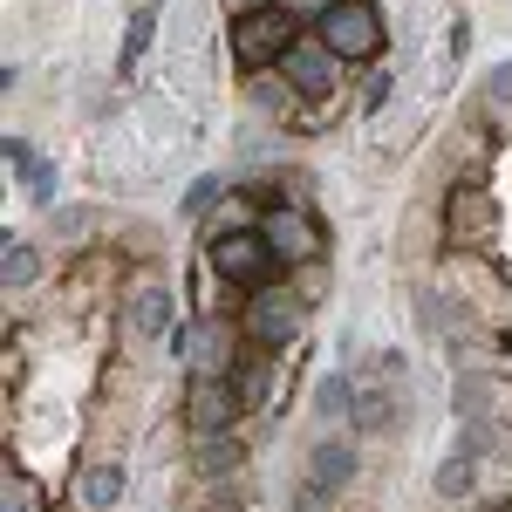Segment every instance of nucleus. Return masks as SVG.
<instances>
[{
    "label": "nucleus",
    "mask_w": 512,
    "mask_h": 512,
    "mask_svg": "<svg viewBox=\"0 0 512 512\" xmlns=\"http://www.w3.org/2000/svg\"><path fill=\"white\" fill-rule=\"evenodd\" d=\"M260 233H267V246L280 253V267H301V260H315V246H321V233L308 226V212H294V205H267Z\"/></svg>",
    "instance_id": "7"
},
{
    "label": "nucleus",
    "mask_w": 512,
    "mask_h": 512,
    "mask_svg": "<svg viewBox=\"0 0 512 512\" xmlns=\"http://www.w3.org/2000/svg\"><path fill=\"white\" fill-rule=\"evenodd\" d=\"M35 274H41V253L21 246V239H7V287H35Z\"/></svg>",
    "instance_id": "16"
},
{
    "label": "nucleus",
    "mask_w": 512,
    "mask_h": 512,
    "mask_svg": "<svg viewBox=\"0 0 512 512\" xmlns=\"http://www.w3.org/2000/svg\"><path fill=\"white\" fill-rule=\"evenodd\" d=\"M315 35L328 41L342 62H376V55H383V21H376L369 0H335L315 21Z\"/></svg>",
    "instance_id": "4"
},
{
    "label": "nucleus",
    "mask_w": 512,
    "mask_h": 512,
    "mask_svg": "<svg viewBox=\"0 0 512 512\" xmlns=\"http://www.w3.org/2000/svg\"><path fill=\"white\" fill-rule=\"evenodd\" d=\"M151 41H158V14L144 7V14H130V35H123V55H117V69H123V76H137V69H144Z\"/></svg>",
    "instance_id": "13"
},
{
    "label": "nucleus",
    "mask_w": 512,
    "mask_h": 512,
    "mask_svg": "<svg viewBox=\"0 0 512 512\" xmlns=\"http://www.w3.org/2000/svg\"><path fill=\"white\" fill-rule=\"evenodd\" d=\"M117 492H123V472H117V465H96V472L82 478V506H96V512L117 506Z\"/></svg>",
    "instance_id": "15"
},
{
    "label": "nucleus",
    "mask_w": 512,
    "mask_h": 512,
    "mask_svg": "<svg viewBox=\"0 0 512 512\" xmlns=\"http://www.w3.org/2000/svg\"><path fill=\"white\" fill-rule=\"evenodd\" d=\"M294 96H301V89H294L287 76H267V69H253V103H260L267 117H280V110H287Z\"/></svg>",
    "instance_id": "14"
},
{
    "label": "nucleus",
    "mask_w": 512,
    "mask_h": 512,
    "mask_svg": "<svg viewBox=\"0 0 512 512\" xmlns=\"http://www.w3.org/2000/svg\"><path fill=\"white\" fill-rule=\"evenodd\" d=\"M485 219H492V205H485V192H472V185H458V192H451V246H472V239L485 233Z\"/></svg>",
    "instance_id": "9"
},
{
    "label": "nucleus",
    "mask_w": 512,
    "mask_h": 512,
    "mask_svg": "<svg viewBox=\"0 0 512 512\" xmlns=\"http://www.w3.org/2000/svg\"><path fill=\"white\" fill-rule=\"evenodd\" d=\"M239 410V390H233V376H212V369H198L192 376V396H185V417H192V431H226Z\"/></svg>",
    "instance_id": "6"
},
{
    "label": "nucleus",
    "mask_w": 512,
    "mask_h": 512,
    "mask_svg": "<svg viewBox=\"0 0 512 512\" xmlns=\"http://www.w3.org/2000/svg\"><path fill=\"white\" fill-rule=\"evenodd\" d=\"M485 103H492V110H512V62H499V69L485 76Z\"/></svg>",
    "instance_id": "18"
},
{
    "label": "nucleus",
    "mask_w": 512,
    "mask_h": 512,
    "mask_svg": "<svg viewBox=\"0 0 512 512\" xmlns=\"http://www.w3.org/2000/svg\"><path fill=\"white\" fill-rule=\"evenodd\" d=\"M7 158H14V171H21V178H35V171H41V164H35V151H28L21 137H7Z\"/></svg>",
    "instance_id": "21"
},
{
    "label": "nucleus",
    "mask_w": 512,
    "mask_h": 512,
    "mask_svg": "<svg viewBox=\"0 0 512 512\" xmlns=\"http://www.w3.org/2000/svg\"><path fill=\"white\" fill-rule=\"evenodd\" d=\"M192 465H198V478H226V472H239V437H226V431H198Z\"/></svg>",
    "instance_id": "11"
},
{
    "label": "nucleus",
    "mask_w": 512,
    "mask_h": 512,
    "mask_svg": "<svg viewBox=\"0 0 512 512\" xmlns=\"http://www.w3.org/2000/svg\"><path fill=\"white\" fill-rule=\"evenodd\" d=\"M280 7H315V21H321V14H328L335 0H280Z\"/></svg>",
    "instance_id": "23"
},
{
    "label": "nucleus",
    "mask_w": 512,
    "mask_h": 512,
    "mask_svg": "<svg viewBox=\"0 0 512 512\" xmlns=\"http://www.w3.org/2000/svg\"><path fill=\"white\" fill-rule=\"evenodd\" d=\"M280 76L294 82L301 96H328V89H335V76H342V55H335L321 35H301L287 55H280Z\"/></svg>",
    "instance_id": "5"
},
{
    "label": "nucleus",
    "mask_w": 512,
    "mask_h": 512,
    "mask_svg": "<svg viewBox=\"0 0 512 512\" xmlns=\"http://www.w3.org/2000/svg\"><path fill=\"white\" fill-rule=\"evenodd\" d=\"M301 41L294 28V7H253V14H233V55L246 69H280V55Z\"/></svg>",
    "instance_id": "1"
},
{
    "label": "nucleus",
    "mask_w": 512,
    "mask_h": 512,
    "mask_svg": "<svg viewBox=\"0 0 512 512\" xmlns=\"http://www.w3.org/2000/svg\"><path fill=\"white\" fill-rule=\"evenodd\" d=\"M355 424H362L369 437H383L396 424V403L383 396V383H355Z\"/></svg>",
    "instance_id": "12"
},
{
    "label": "nucleus",
    "mask_w": 512,
    "mask_h": 512,
    "mask_svg": "<svg viewBox=\"0 0 512 512\" xmlns=\"http://www.w3.org/2000/svg\"><path fill=\"white\" fill-rule=\"evenodd\" d=\"M301 294H287L280 280H267V287H253V301H246V315H239V335L246 342H260V349H287L294 335H301Z\"/></svg>",
    "instance_id": "3"
},
{
    "label": "nucleus",
    "mask_w": 512,
    "mask_h": 512,
    "mask_svg": "<svg viewBox=\"0 0 512 512\" xmlns=\"http://www.w3.org/2000/svg\"><path fill=\"white\" fill-rule=\"evenodd\" d=\"M130 328H137V335H151V342H158L164 328H171V294H164L158 280L130 294Z\"/></svg>",
    "instance_id": "10"
},
{
    "label": "nucleus",
    "mask_w": 512,
    "mask_h": 512,
    "mask_svg": "<svg viewBox=\"0 0 512 512\" xmlns=\"http://www.w3.org/2000/svg\"><path fill=\"white\" fill-rule=\"evenodd\" d=\"M383 103H390V69H376V76H369V89H362V110H369V117H376Z\"/></svg>",
    "instance_id": "19"
},
{
    "label": "nucleus",
    "mask_w": 512,
    "mask_h": 512,
    "mask_svg": "<svg viewBox=\"0 0 512 512\" xmlns=\"http://www.w3.org/2000/svg\"><path fill=\"white\" fill-rule=\"evenodd\" d=\"M7 512H28V478L7 465Z\"/></svg>",
    "instance_id": "22"
},
{
    "label": "nucleus",
    "mask_w": 512,
    "mask_h": 512,
    "mask_svg": "<svg viewBox=\"0 0 512 512\" xmlns=\"http://www.w3.org/2000/svg\"><path fill=\"white\" fill-rule=\"evenodd\" d=\"M212 198H219V178H198L192 192H185V219H192V212H205Z\"/></svg>",
    "instance_id": "20"
},
{
    "label": "nucleus",
    "mask_w": 512,
    "mask_h": 512,
    "mask_svg": "<svg viewBox=\"0 0 512 512\" xmlns=\"http://www.w3.org/2000/svg\"><path fill=\"white\" fill-rule=\"evenodd\" d=\"M253 7H274V0H233V14H253Z\"/></svg>",
    "instance_id": "24"
},
{
    "label": "nucleus",
    "mask_w": 512,
    "mask_h": 512,
    "mask_svg": "<svg viewBox=\"0 0 512 512\" xmlns=\"http://www.w3.org/2000/svg\"><path fill=\"white\" fill-rule=\"evenodd\" d=\"M472 478H478L472 458H451V465L437 472V492H444V499H465V485H472Z\"/></svg>",
    "instance_id": "17"
},
{
    "label": "nucleus",
    "mask_w": 512,
    "mask_h": 512,
    "mask_svg": "<svg viewBox=\"0 0 512 512\" xmlns=\"http://www.w3.org/2000/svg\"><path fill=\"white\" fill-rule=\"evenodd\" d=\"M349 478H355V451L342 437H321L315 458H308V485H315V492H342Z\"/></svg>",
    "instance_id": "8"
},
{
    "label": "nucleus",
    "mask_w": 512,
    "mask_h": 512,
    "mask_svg": "<svg viewBox=\"0 0 512 512\" xmlns=\"http://www.w3.org/2000/svg\"><path fill=\"white\" fill-rule=\"evenodd\" d=\"M205 260H212V274L239 280V287H267V280L287 274V267H280V253L267 246V233H260V226H246V233H219L212 246H205Z\"/></svg>",
    "instance_id": "2"
}]
</instances>
